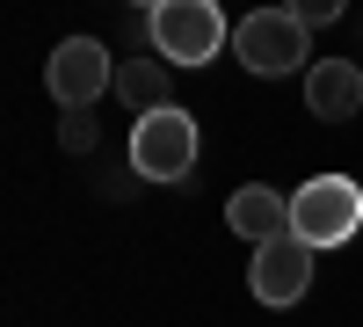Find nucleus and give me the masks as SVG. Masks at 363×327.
<instances>
[{"mask_svg": "<svg viewBox=\"0 0 363 327\" xmlns=\"http://www.w3.org/2000/svg\"><path fill=\"white\" fill-rule=\"evenodd\" d=\"M58 145H66V153H95V116H87V109H73L66 124H58Z\"/></svg>", "mask_w": 363, "mask_h": 327, "instance_id": "obj_10", "label": "nucleus"}, {"mask_svg": "<svg viewBox=\"0 0 363 327\" xmlns=\"http://www.w3.org/2000/svg\"><path fill=\"white\" fill-rule=\"evenodd\" d=\"M145 44H153V58H167V66H203V58H218L233 44V22L211 8V0H160V8L145 15Z\"/></svg>", "mask_w": 363, "mask_h": 327, "instance_id": "obj_1", "label": "nucleus"}, {"mask_svg": "<svg viewBox=\"0 0 363 327\" xmlns=\"http://www.w3.org/2000/svg\"><path fill=\"white\" fill-rule=\"evenodd\" d=\"M225 226L240 233V240L269 248V240H284V233H291V196L247 182V189H233V196H225Z\"/></svg>", "mask_w": 363, "mask_h": 327, "instance_id": "obj_8", "label": "nucleus"}, {"mask_svg": "<svg viewBox=\"0 0 363 327\" xmlns=\"http://www.w3.org/2000/svg\"><path fill=\"white\" fill-rule=\"evenodd\" d=\"M44 87H51V102L73 116L87 102L116 95V58L102 51V37H66V44L44 58Z\"/></svg>", "mask_w": 363, "mask_h": 327, "instance_id": "obj_5", "label": "nucleus"}, {"mask_svg": "<svg viewBox=\"0 0 363 327\" xmlns=\"http://www.w3.org/2000/svg\"><path fill=\"white\" fill-rule=\"evenodd\" d=\"M306 109L327 116V124H349L363 109V66L356 58H313L306 66Z\"/></svg>", "mask_w": 363, "mask_h": 327, "instance_id": "obj_7", "label": "nucleus"}, {"mask_svg": "<svg viewBox=\"0 0 363 327\" xmlns=\"http://www.w3.org/2000/svg\"><path fill=\"white\" fill-rule=\"evenodd\" d=\"M196 116L189 109H153V116H138L131 124V174L138 182H182V174L196 167Z\"/></svg>", "mask_w": 363, "mask_h": 327, "instance_id": "obj_4", "label": "nucleus"}, {"mask_svg": "<svg viewBox=\"0 0 363 327\" xmlns=\"http://www.w3.org/2000/svg\"><path fill=\"white\" fill-rule=\"evenodd\" d=\"M247 291H255L262 306H298V299L313 291V248L298 240V233L255 248V262H247Z\"/></svg>", "mask_w": 363, "mask_h": 327, "instance_id": "obj_6", "label": "nucleus"}, {"mask_svg": "<svg viewBox=\"0 0 363 327\" xmlns=\"http://www.w3.org/2000/svg\"><path fill=\"white\" fill-rule=\"evenodd\" d=\"M116 102L153 116V109H174V66L167 58H124L116 66Z\"/></svg>", "mask_w": 363, "mask_h": 327, "instance_id": "obj_9", "label": "nucleus"}, {"mask_svg": "<svg viewBox=\"0 0 363 327\" xmlns=\"http://www.w3.org/2000/svg\"><path fill=\"white\" fill-rule=\"evenodd\" d=\"M298 22H306V29H320V22H335L342 15V0H298V8H291Z\"/></svg>", "mask_w": 363, "mask_h": 327, "instance_id": "obj_11", "label": "nucleus"}, {"mask_svg": "<svg viewBox=\"0 0 363 327\" xmlns=\"http://www.w3.org/2000/svg\"><path fill=\"white\" fill-rule=\"evenodd\" d=\"M356 226H363V189L349 182V174H306V182L291 189V233L313 255L356 240Z\"/></svg>", "mask_w": 363, "mask_h": 327, "instance_id": "obj_2", "label": "nucleus"}, {"mask_svg": "<svg viewBox=\"0 0 363 327\" xmlns=\"http://www.w3.org/2000/svg\"><path fill=\"white\" fill-rule=\"evenodd\" d=\"M233 58L247 73H262V80H284V73H298L306 66V22H298L291 8H255V15H240L233 22Z\"/></svg>", "mask_w": 363, "mask_h": 327, "instance_id": "obj_3", "label": "nucleus"}]
</instances>
